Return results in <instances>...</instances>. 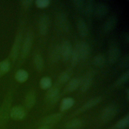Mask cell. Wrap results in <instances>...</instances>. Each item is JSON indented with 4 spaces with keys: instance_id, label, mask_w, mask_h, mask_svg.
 <instances>
[{
    "instance_id": "1",
    "label": "cell",
    "mask_w": 129,
    "mask_h": 129,
    "mask_svg": "<svg viewBox=\"0 0 129 129\" xmlns=\"http://www.w3.org/2000/svg\"><path fill=\"white\" fill-rule=\"evenodd\" d=\"M13 97V91L10 89L6 93L0 108V129H7L10 119Z\"/></svg>"
},
{
    "instance_id": "2",
    "label": "cell",
    "mask_w": 129,
    "mask_h": 129,
    "mask_svg": "<svg viewBox=\"0 0 129 129\" xmlns=\"http://www.w3.org/2000/svg\"><path fill=\"white\" fill-rule=\"evenodd\" d=\"M23 22H21L20 24L18 30L15 38L13 46L10 52V57L13 63H14L17 59L22 43L23 33Z\"/></svg>"
},
{
    "instance_id": "3",
    "label": "cell",
    "mask_w": 129,
    "mask_h": 129,
    "mask_svg": "<svg viewBox=\"0 0 129 129\" xmlns=\"http://www.w3.org/2000/svg\"><path fill=\"white\" fill-rule=\"evenodd\" d=\"M33 41V33L32 31H28L22 42L20 51L19 66L22 64L27 58L31 50Z\"/></svg>"
},
{
    "instance_id": "4",
    "label": "cell",
    "mask_w": 129,
    "mask_h": 129,
    "mask_svg": "<svg viewBox=\"0 0 129 129\" xmlns=\"http://www.w3.org/2000/svg\"><path fill=\"white\" fill-rule=\"evenodd\" d=\"M55 24L58 28L63 32H68L70 29V25L68 17V15L66 13L60 12L58 13L55 19Z\"/></svg>"
},
{
    "instance_id": "5",
    "label": "cell",
    "mask_w": 129,
    "mask_h": 129,
    "mask_svg": "<svg viewBox=\"0 0 129 129\" xmlns=\"http://www.w3.org/2000/svg\"><path fill=\"white\" fill-rule=\"evenodd\" d=\"M94 75L95 72L93 70H89L81 78L80 87V90L82 92H85L90 88L93 81Z\"/></svg>"
},
{
    "instance_id": "6",
    "label": "cell",
    "mask_w": 129,
    "mask_h": 129,
    "mask_svg": "<svg viewBox=\"0 0 129 129\" xmlns=\"http://www.w3.org/2000/svg\"><path fill=\"white\" fill-rule=\"evenodd\" d=\"M118 109L113 104L109 105L106 107L101 112L100 119L103 122H106L113 119L117 114Z\"/></svg>"
},
{
    "instance_id": "7",
    "label": "cell",
    "mask_w": 129,
    "mask_h": 129,
    "mask_svg": "<svg viewBox=\"0 0 129 129\" xmlns=\"http://www.w3.org/2000/svg\"><path fill=\"white\" fill-rule=\"evenodd\" d=\"M59 97V88L57 85H55L48 89L45 95V101L47 104L52 105L57 102Z\"/></svg>"
},
{
    "instance_id": "8",
    "label": "cell",
    "mask_w": 129,
    "mask_h": 129,
    "mask_svg": "<svg viewBox=\"0 0 129 129\" xmlns=\"http://www.w3.org/2000/svg\"><path fill=\"white\" fill-rule=\"evenodd\" d=\"M102 98L101 96L95 97L89 99L81 107L79 108L76 111H75L72 116H75L79 113H82L89 109H90L92 107L98 104L102 101Z\"/></svg>"
},
{
    "instance_id": "9",
    "label": "cell",
    "mask_w": 129,
    "mask_h": 129,
    "mask_svg": "<svg viewBox=\"0 0 129 129\" xmlns=\"http://www.w3.org/2000/svg\"><path fill=\"white\" fill-rule=\"evenodd\" d=\"M50 19L49 16L46 14H42L40 15L38 22V31L40 35H45L49 29Z\"/></svg>"
},
{
    "instance_id": "10",
    "label": "cell",
    "mask_w": 129,
    "mask_h": 129,
    "mask_svg": "<svg viewBox=\"0 0 129 129\" xmlns=\"http://www.w3.org/2000/svg\"><path fill=\"white\" fill-rule=\"evenodd\" d=\"M25 108L21 105L12 107L10 111V118L13 120L19 121L23 120L26 116Z\"/></svg>"
},
{
    "instance_id": "11",
    "label": "cell",
    "mask_w": 129,
    "mask_h": 129,
    "mask_svg": "<svg viewBox=\"0 0 129 129\" xmlns=\"http://www.w3.org/2000/svg\"><path fill=\"white\" fill-rule=\"evenodd\" d=\"M75 46L78 50L81 60H84L88 58L91 52V48L87 42L80 41L76 44Z\"/></svg>"
},
{
    "instance_id": "12",
    "label": "cell",
    "mask_w": 129,
    "mask_h": 129,
    "mask_svg": "<svg viewBox=\"0 0 129 129\" xmlns=\"http://www.w3.org/2000/svg\"><path fill=\"white\" fill-rule=\"evenodd\" d=\"M120 55L119 48L115 44H111L108 51V60L109 63L113 64L115 63L119 59Z\"/></svg>"
},
{
    "instance_id": "13",
    "label": "cell",
    "mask_w": 129,
    "mask_h": 129,
    "mask_svg": "<svg viewBox=\"0 0 129 129\" xmlns=\"http://www.w3.org/2000/svg\"><path fill=\"white\" fill-rule=\"evenodd\" d=\"M61 58L64 62L70 59L73 48L71 42L69 41H63L60 45Z\"/></svg>"
},
{
    "instance_id": "14",
    "label": "cell",
    "mask_w": 129,
    "mask_h": 129,
    "mask_svg": "<svg viewBox=\"0 0 129 129\" xmlns=\"http://www.w3.org/2000/svg\"><path fill=\"white\" fill-rule=\"evenodd\" d=\"M109 11L108 6L103 2H98L95 4L93 14L96 18L102 19L106 16Z\"/></svg>"
},
{
    "instance_id": "15",
    "label": "cell",
    "mask_w": 129,
    "mask_h": 129,
    "mask_svg": "<svg viewBox=\"0 0 129 129\" xmlns=\"http://www.w3.org/2000/svg\"><path fill=\"white\" fill-rule=\"evenodd\" d=\"M118 21L117 17L116 15H112L109 16L104 23L102 26V31L107 34L112 31L116 27Z\"/></svg>"
},
{
    "instance_id": "16",
    "label": "cell",
    "mask_w": 129,
    "mask_h": 129,
    "mask_svg": "<svg viewBox=\"0 0 129 129\" xmlns=\"http://www.w3.org/2000/svg\"><path fill=\"white\" fill-rule=\"evenodd\" d=\"M63 114L61 113H55L45 117L41 122V125H47L53 127L62 117Z\"/></svg>"
},
{
    "instance_id": "17",
    "label": "cell",
    "mask_w": 129,
    "mask_h": 129,
    "mask_svg": "<svg viewBox=\"0 0 129 129\" xmlns=\"http://www.w3.org/2000/svg\"><path fill=\"white\" fill-rule=\"evenodd\" d=\"M77 29L79 35L81 37H86L87 36L89 30L87 24L82 18H79L76 23Z\"/></svg>"
},
{
    "instance_id": "18",
    "label": "cell",
    "mask_w": 129,
    "mask_h": 129,
    "mask_svg": "<svg viewBox=\"0 0 129 129\" xmlns=\"http://www.w3.org/2000/svg\"><path fill=\"white\" fill-rule=\"evenodd\" d=\"M36 94L34 91L31 90L27 93L24 99V105L26 109L32 108L36 102Z\"/></svg>"
},
{
    "instance_id": "19",
    "label": "cell",
    "mask_w": 129,
    "mask_h": 129,
    "mask_svg": "<svg viewBox=\"0 0 129 129\" xmlns=\"http://www.w3.org/2000/svg\"><path fill=\"white\" fill-rule=\"evenodd\" d=\"M49 57L52 62H57L60 59L61 54L59 45H55L52 46L49 51Z\"/></svg>"
},
{
    "instance_id": "20",
    "label": "cell",
    "mask_w": 129,
    "mask_h": 129,
    "mask_svg": "<svg viewBox=\"0 0 129 129\" xmlns=\"http://www.w3.org/2000/svg\"><path fill=\"white\" fill-rule=\"evenodd\" d=\"M33 64L35 68L38 72H41L44 69V62L42 56L39 53L34 54L33 58Z\"/></svg>"
},
{
    "instance_id": "21",
    "label": "cell",
    "mask_w": 129,
    "mask_h": 129,
    "mask_svg": "<svg viewBox=\"0 0 129 129\" xmlns=\"http://www.w3.org/2000/svg\"><path fill=\"white\" fill-rule=\"evenodd\" d=\"M81 78H75L72 79L67 85L64 91L66 93H70L75 91L80 87Z\"/></svg>"
},
{
    "instance_id": "22",
    "label": "cell",
    "mask_w": 129,
    "mask_h": 129,
    "mask_svg": "<svg viewBox=\"0 0 129 129\" xmlns=\"http://www.w3.org/2000/svg\"><path fill=\"white\" fill-rule=\"evenodd\" d=\"M95 4V2L93 0H89L85 2L83 12L86 17H89L92 15L94 13Z\"/></svg>"
},
{
    "instance_id": "23",
    "label": "cell",
    "mask_w": 129,
    "mask_h": 129,
    "mask_svg": "<svg viewBox=\"0 0 129 129\" xmlns=\"http://www.w3.org/2000/svg\"><path fill=\"white\" fill-rule=\"evenodd\" d=\"M75 101L74 99L71 97H66L63 98L61 102L59 109L61 111H65L71 108L74 104Z\"/></svg>"
},
{
    "instance_id": "24",
    "label": "cell",
    "mask_w": 129,
    "mask_h": 129,
    "mask_svg": "<svg viewBox=\"0 0 129 129\" xmlns=\"http://www.w3.org/2000/svg\"><path fill=\"white\" fill-rule=\"evenodd\" d=\"M72 74V70L68 69L61 72L58 76V82L59 84H63L67 83L70 79Z\"/></svg>"
},
{
    "instance_id": "25",
    "label": "cell",
    "mask_w": 129,
    "mask_h": 129,
    "mask_svg": "<svg viewBox=\"0 0 129 129\" xmlns=\"http://www.w3.org/2000/svg\"><path fill=\"white\" fill-rule=\"evenodd\" d=\"M83 125V121L82 120L76 118L68 121L64 126L66 129H79Z\"/></svg>"
},
{
    "instance_id": "26",
    "label": "cell",
    "mask_w": 129,
    "mask_h": 129,
    "mask_svg": "<svg viewBox=\"0 0 129 129\" xmlns=\"http://www.w3.org/2000/svg\"><path fill=\"white\" fill-rule=\"evenodd\" d=\"M11 66V62L8 59H5L0 62V77L4 76L10 71Z\"/></svg>"
},
{
    "instance_id": "27",
    "label": "cell",
    "mask_w": 129,
    "mask_h": 129,
    "mask_svg": "<svg viewBox=\"0 0 129 129\" xmlns=\"http://www.w3.org/2000/svg\"><path fill=\"white\" fill-rule=\"evenodd\" d=\"M29 75L28 73L24 70H18L15 75V78L16 80L19 83H24L26 82L28 78Z\"/></svg>"
},
{
    "instance_id": "28",
    "label": "cell",
    "mask_w": 129,
    "mask_h": 129,
    "mask_svg": "<svg viewBox=\"0 0 129 129\" xmlns=\"http://www.w3.org/2000/svg\"><path fill=\"white\" fill-rule=\"evenodd\" d=\"M105 61V57L104 55L101 53H99L94 56L92 60V63L94 66L101 68L104 66Z\"/></svg>"
},
{
    "instance_id": "29",
    "label": "cell",
    "mask_w": 129,
    "mask_h": 129,
    "mask_svg": "<svg viewBox=\"0 0 129 129\" xmlns=\"http://www.w3.org/2000/svg\"><path fill=\"white\" fill-rule=\"evenodd\" d=\"M129 78V71H127L124 74L118 78V79L115 81L113 84L114 87H119L123 86L124 84L126 83L128 81Z\"/></svg>"
},
{
    "instance_id": "30",
    "label": "cell",
    "mask_w": 129,
    "mask_h": 129,
    "mask_svg": "<svg viewBox=\"0 0 129 129\" xmlns=\"http://www.w3.org/2000/svg\"><path fill=\"white\" fill-rule=\"evenodd\" d=\"M70 59L72 67L76 66L81 60L78 50L76 46L73 48Z\"/></svg>"
},
{
    "instance_id": "31",
    "label": "cell",
    "mask_w": 129,
    "mask_h": 129,
    "mask_svg": "<svg viewBox=\"0 0 129 129\" xmlns=\"http://www.w3.org/2000/svg\"><path fill=\"white\" fill-rule=\"evenodd\" d=\"M129 115H127L116 123L111 129H124L128 124Z\"/></svg>"
},
{
    "instance_id": "32",
    "label": "cell",
    "mask_w": 129,
    "mask_h": 129,
    "mask_svg": "<svg viewBox=\"0 0 129 129\" xmlns=\"http://www.w3.org/2000/svg\"><path fill=\"white\" fill-rule=\"evenodd\" d=\"M51 80L48 77H43L40 79L39 82V86L43 90H48L51 87Z\"/></svg>"
},
{
    "instance_id": "33",
    "label": "cell",
    "mask_w": 129,
    "mask_h": 129,
    "mask_svg": "<svg viewBox=\"0 0 129 129\" xmlns=\"http://www.w3.org/2000/svg\"><path fill=\"white\" fill-rule=\"evenodd\" d=\"M85 2L83 0H74L72 2V5L75 10L77 11L78 12H83L84 5H85Z\"/></svg>"
},
{
    "instance_id": "34",
    "label": "cell",
    "mask_w": 129,
    "mask_h": 129,
    "mask_svg": "<svg viewBox=\"0 0 129 129\" xmlns=\"http://www.w3.org/2000/svg\"><path fill=\"white\" fill-rule=\"evenodd\" d=\"M50 3L49 0H36L35 1V6L39 9L47 8Z\"/></svg>"
},
{
    "instance_id": "35",
    "label": "cell",
    "mask_w": 129,
    "mask_h": 129,
    "mask_svg": "<svg viewBox=\"0 0 129 129\" xmlns=\"http://www.w3.org/2000/svg\"><path fill=\"white\" fill-rule=\"evenodd\" d=\"M129 66V55L128 54H125L121 59L119 66L122 69H126Z\"/></svg>"
},
{
    "instance_id": "36",
    "label": "cell",
    "mask_w": 129,
    "mask_h": 129,
    "mask_svg": "<svg viewBox=\"0 0 129 129\" xmlns=\"http://www.w3.org/2000/svg\"><path fill=\"white\" fill-rule=\"evenodd\" d=\"M33 1L32 0H24L21 1V5L24 9L26 10L31 7L33 4Z\"/></svg>"
},
{
    "instance_id": "37",
    "label": "cell",
    "mask_w": 129,
    "mask_h": 129,
    "mask_svg": "<svg viewBox=\"0 0 129 129\" xmlns=\"http://www.w3.org/2000/svg\"><path fill=\"white\" fill-rule=\"evenodd\" d=\"M123 39L124 40V42L126 44H128V42H129V35L128 33H125L124 35V37H123Z\"/></svg>"
},
{
    "instance_id": "38",
    "label": "cell",
    "mask_w": 129,
    "mask_h": 129,
    "mask_svg": "<svg viewBox=\"0 0 129 129\" xmlns=\"http://www.w3.org/2000/svg\"><path fill=\"white\" fill-rule=\"evenodd\" d=\"M52 127L49 126V125H43L41 124L38 129H51Z\"/></svg>"
},
{
    "instance_id": "39",
    "label": "cell",
    "mask_w": 129,
    "mask_h": 129,
    "mask_svg": "<svg viewBox=\"0 0 129 129\" xmlns=\"http://www.w3.org/2000/svg\"><path fill=\"white\" fill-rule=\"evenodd\" d=\"M126 94H127V99H128V96H129V90L128 89H127L126 90Z\"/></svg>"
},
{
    "instance_id": "40",
    "label": "cell",
    "mask_w": 129,
    "mask_h": 129,
    "mask_svg": "<svg viewBox=\"0 0 129 129\" xmlns=\"http://www.w3.org/2000/svg\"><path fill=\"white\" fill-rule=\"evenodd\" d=\"M0 108H1V106H0Z\"/></svg>"
}]
</instances>
